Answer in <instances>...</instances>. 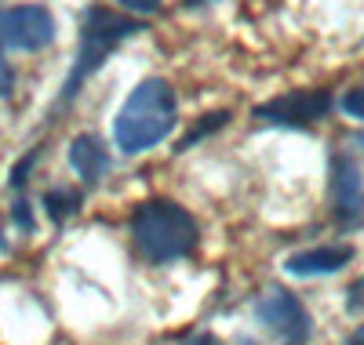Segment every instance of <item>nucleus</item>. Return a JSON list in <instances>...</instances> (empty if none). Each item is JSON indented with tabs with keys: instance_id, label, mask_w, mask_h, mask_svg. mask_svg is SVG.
<instances>
[{
	"instance_id": "1",
	"label": "nucleus",
	"mask_w": 364,
	"mask_h": 345,
	"mask_svg": "<svg viewBox=\"0 0 364 345\" xmlns=\"http://www.w3.org/2000/svg\"><path fill=\"white\" fill-rule=\"evenodd\" d=\"M175 91L164 77H146L124 102V109L113 120V142L120 153H146L157 142H164L175 128Z\"/></svg>"
},
{
	"instance_id": "2",
	"label": "nucleus",
	"mask_w": 364,
	"mask_h": 345,
	"mask_svg": "<svg viewBox=\"0 0 364 345\" xmlns=\"http://www.w3.org/2000/svg\"><path fill=\"white\" fill-rule=\"evenodd\" d=\"M132 240L146 262L168 265V262L193 255L200 229L186 207H178L171 200H146L132 214Z\"/></svg>"
},
{
	"instance_id": "3",
	"label": "nucleus",
	"mask_w": 364,
	"mask_h": 345,
	"mask_svg": "<svg viewBox=\"0 0 364 345\" xmlns=\"http://www.w3.org/2000/svg\"><path fill=\"white\" fill-rule=\"evenodd\" d=\"M142 33V22L132 18V15H117V11H106V8H87L84 18H80V48H77V62L66 77V87H63V106L77 99V91L84 87L87 77H95L102 70V62L109 58L113 48H120L128 37Z\"/></svg>"
},
{
	"instance_id": "4",
	"label": "nucleus",
	"mask_w": 364,
	"mask_h": 345,
	"mask_svg": "<svg viewBox=\"0 0 364 345\" xmlns=\"http://www.w3.org/2000/svg\"><path fill=\"white\" fill-rule=\"evenodd\" d=\"M55 40V18L41 4H18L0 11V48L4 51H41Z\"/></svg>"
},
{
	"instance_id": "5",
	"label": "nucleus",
	"mask_w": 364,
	"mask_h": 345,
	"mask_svg": "<svg viewBox=\"0 0 364 345\" xmlns=\"http://www.w3.org/2000/svg\"><path fill=\"white\" fill-rule=\"evenodd\" d=\"M255 312H259V320H262L273 334H277L284 345H306V341H310V317H306V309H302V302H299L291 291L269 288V291L259 298Z\"/></svg>"
},
{
	"instance_id": "6",
	"label": "nucleus",
	"mask_w": 364,
	"mask_h": 345,
	"mask_svg": "<svg viewBox=\"0 0 364 345\" xmlns=\"http://www.w3.org/2000/svg\"><path fill=\"white\" fill-rule=\"evenodd\" d=\"M331 95L328 91H288L266 106H255L252 116L259 124H277V128H310L321 116H328Z\"/></svg>"
},
{
	"instance_id": "7",
	"label": "nucleus",
	"mask_w": 364,
	"mask_h": 345,
	"mask_svg": "<svg viewBox=\"0 0 364 345\" xmlns=\"http://www.w3.org/2000/svg\"><path fill=\"white\" fill-rule=\"evenodd\" d=\"M331 211L343 229H357L364 222V178L353 156H331Z\"/></svg>"
},
{
	"instance_id": "8",
	"label": "nucleus",
	"mask_w": 364,
	"mask_h": 345,
	"mask_svg": "<svg viewBox=\"0 0 364 345\" xmlns=\"http://www.w3.org/2000/svg\"><path fill=\"white\" fill-rule=\"evenodd\" d=\"M353 262V247H314V251H302V255H291L284 262V269L291 276H321V273H339L343 265Z\"/></svg>"
},
{
	"instance_id": "9",
	"label": "nucleus",
	"mask_w": 364,
	"mask_h": 345,
	"mask_svg": "<svg viewBox=\"0 0 364 345\" xmlns=\"http://www.w3.org/2000/svg\"><path fill=\"white\" fill-rule=\"evenodd\" d=\"M70 164L84 178V185H95L109 168V153L102 149V142L95 135H77L70 142Z\"/></svg>"
},
{
	"instance_id": "10",
	"label": "nucleus",
	"mask_w": 364,
	"mask_h": 345,
	"mask_svg": "<svg viewBox=\"0 0 364 345\" xmlns=\"http://www.w3.org/2000/svg\"><path fill=\"white\" fill-rule=\"evenodd\" d=\"M44 207L51 214V222H63L80 207V193L77 190H48L44 193Z\"/></svg>"
},
{
	"instance_id": "11",
	"label": "nucleus",
	"mask_w": 364,
	"mask_h": 345,
	"mask_svg": "<svg viewBox=\"0 0 364 345\" xmlns=\"http://www.w3.org/2000/svg\"><path fill=\"white\" fill-rule=\"evenodd\" d=\"M226 120H230V113L226 109H219V113H208V116H200V124H197V128L186 135V138H182L178 146H175V153H186L193 142H200V138H208V135H215L219 128H226Z\"/></svg>"
},
{
	"instance_id": "12",
	"label": "nucleus",
	"mask_w": 364,
	"mask_h": 345,
	"mask_svg": "<svg viewBox=\"0 0 364 345\" xmlns=\"http://www.w3.org/2000/svg\"><path fill=\"white\" fill-rule=\"evenodd\" d=\"M33 164H37V149H33V153H26L22 160L11 168V185H15V190H22V185H26V175L33 171Z\"/></svg>"
},
{
	"instance_id": "13",
	"label": "nucleus",
	"mask_w": 364,
	"mask_h": 345,
	"mask_svg": "<svg viewBox=\"0 0 364 345\" xmlns=\"http://www.w3.org/2000/svg\"><path fill=\"white\" fill-rule=\"evenodd\" d=\"M117 4L124 11H132V15H157L164 0H117Z\"/></svg>"
},
{
	"instance_id": "14",
	"label": "nucleus",
	"mask_w": 364,
	"mask_h": 345,
	"mask_svg": "<svg viewBox=\"0 0 364 345\" xmlns=\"http://www.w3.org/2000/svg\"><path fill=\"white\" fill-rule=\"evenodd\" d=\"M11 218H15V226H18L22 233H33V226H37V222H33V211H29L26 200H18V204L11 207Z\"/></svg>"
},
{
	"instance_id": "15",
	"label": "nucleus",
	"mask_w": 364,
	"mask_h": 345,
	"mask_svg": "<svg viewBox=\"0 0 364 345\" xmlns=\"http://www.w3.org/2000/svg\"><path fill=\"white\" fill-rule=\"evenodd\" d=\"M343 109H346V116H357V120H364V87L350 91V95L343 99Z\"/></svg>"
},
{
	"instance_id": "16",
	"label": "nucleus",
	"mask_w": 364,
	"mask_h": 345,
	"mask_svg": "<svg viewBox=\"0 0 364 345\" xmlns=\"http://www.w3.org/2000/svg\"><path fill=\"white\" fill-rule=\"evenodd\" d=\"M346 312H364V276L357 280V284L350 288V295H346Z\"/></svg>"
},
{
	"instance_id": "17",
	"label": "nucleus",
	"mask_w": 364,
	"mask_h": 345,
	"mask_svg": "<svg viewBox=\"0 0 364 345\" xmlns=\"http://www.w3.org/2000/svg\"><path fill=\"white\" fill-rule=\"evenodd\" d=\"M11 87H15V73H11V66H8V58L0 55V99H8Z\"/></svg>"
},
{
	"instance_id": "18",
	"label": "nucleus",
	"mask_w": 364,
	"mask_h": 345,
	"mask_svg": "<svg viewBox=\"0 0 364 345\" xmlns=\"http://www.w3.org/2000/svg\"><path fill=\"white\" fill-rule=\"evenodd\" d=\"M182 345H223V341H219L215 334H193V338H186Z\"/></svg>"
},
{
	"instance_id": "19",
	"label": "nucleus",
	"mask_w": 364,
	"mask_h": 345,
	"mask_svg": "<svg viewBox=\"0 0 364 345\" xmlns=\"http://www.w3.org/2000/svg\"><path fill=\"white\" fill-rule=\"evenodd\" d=\"M346 345H364V327H360V331H357V334H353V338H350Z\"/></svg>"
},
{
	"instance_id": "20",
	"label": "nucleus",
	"mask_w": 364,
	"mask_h": 345,
	"mask_svg": "<svg viewBox=\"0 0 364 345\" xmlns=\"http://www.w3.org/2000/svg\"><path fill=\"white\" fill-rule=\"evenodd\" d=\"M204 4H211V0H186V8H204Z\"/></svg>"
},
{
	"instance_id": "21",
	"label": "nucleus",
	"mask_w": 364,
	"mask_h": 345,
	"mask_svg": "<svg viewBox=\"0 0 364 345\" xmlns=\"http://www.w3.org/2000/svg\"><path fill=\"white\" fill-rule=\"evenodd\" d=\"M240 345H255V341H252V338H240Z\"/></svg>"
},
{
	"instance_id": "22",
	"label": "nucleus",
	"mask_w": 364,
	"mask_h": 345,
	"mask_svg": "<svg viewBox=\"0 0 364 345\" xmlns=\"http://www.w3.org/2000/svg\"><path fill=\"white\" fill-rule=\"evenodd\" d=\"M0 247H4V240H0Z\"/></svg>"
}]
</instances>
